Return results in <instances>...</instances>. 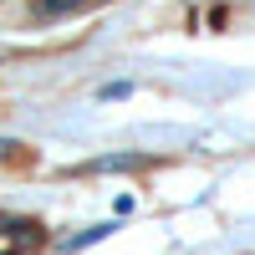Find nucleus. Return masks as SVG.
I'll list each match as a JSON object with an SVG mask.
<instances>
[{"mask_svg":"<svg viewBox=\"0 0 255 255\" xmlns=\"http://www.w3.org/2000/svg\"><path fill=\"white\" fill-rule=\"evenodd\" d=\"M77 5H87V0H36V10H77Z\"/></svg>","mask_w":255,"mask_h":255,"instance_id":"f257e3e1","label":"nucleus"}]
</instances>
